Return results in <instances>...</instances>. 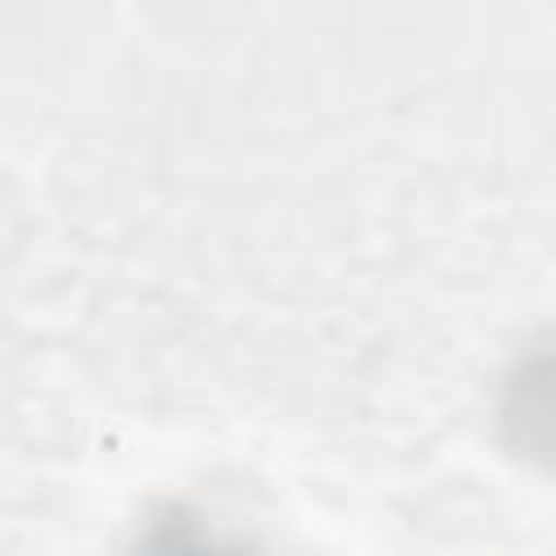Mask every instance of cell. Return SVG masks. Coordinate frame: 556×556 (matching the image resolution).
I'll return each instance as SVG.
<instances>
[{
  "label": "cell",
  "mask_w": 556,
  "mask_h": 556,
  "mask_svg": "<svg viewBox=\"0 0 556 556\" xmlns=\"http://www.w3.org/2000/svg\"><path fill=\"white\" fill-rule=\"evenodd\" d=\"M500 430L521 460L556 469V334L530 343L504 374Z\"/></svg>",
  "instance_id": "1"
},
{
  "label": "cell",
  "mask_w": 556,
  "mask_h": 556,
  "mask_svg": "<svg viewBox=\"0 0 556 556\" xmlns=\"http://www.w3.org/2000/svg\"><path fill=\"white\" fill-rule=\"evenodd\" d=\"M126 556H239L222 534L191 508L165 504L156 508L130 539Z\"/></svg>",
  "instance_id": "2"
}]
</instances>
